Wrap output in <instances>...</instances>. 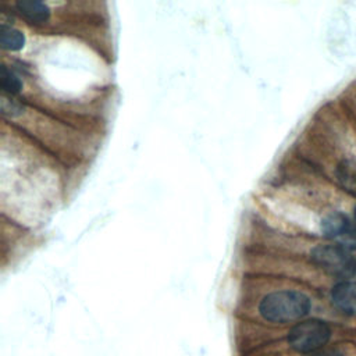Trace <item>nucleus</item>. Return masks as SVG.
Returning <instances> with one entry per match:
<instances>
[{"label": "nucleus", "instance_id": "obj_1", "mask_svg": "<svg viewBox=\"0 0 356 356\" xmlns=\"http://www.w3.org/2000/svg\"><path fill=\"white\" fill-rule=\"evenodd\" d=\"M310 310V299L298 291H278L267 295L260 303L261 316L274 323L302 318Z\"/></svg>", "mask_w": 356, "mask_h": 356}, {"label": "nucleus", "instance_id": "obj_2", "mask_svg": "<svg viewBox=\"0 0 356 356\" xmlns=\"http://www.w3.org/2000/svg\"><path fill=\"white\" fill-rule=\"evenodd\" d=\"M312 259L328 274L338 278H352L356 274V260L341 245H320L313 249Z\"/></svg>", "mask_w": 356, "mask_h": 356}, {"label": "nucleus", "instance_id": "obj_3", "mask_svg": "<svg viewBox=\"0 0 356 356\" xmlns=\"http://www.w3.org/2000/svg\"><path fill=\"white\" fill-rule=\"evenodd\" d=\"M331 337L330 327L321 320H306L296 324L288 335L289 345L298 352H312L321 348Z\"/></svg>", "mask_w": 356, "mask_h": 356}, {"label": "nucleus", "instance_id": "obj_4", "mask_svg": "<svg viewBox=\"0 0 356 356\" xmlns=\"http://www.w3.org/2000/svg\"><path fill=\"white\" fill-rule=\"evenodd\" d=\"M331 298L337 309L348 314H356V282L342 281L337 284L331 292Z\"/></svg>", "mask_w": 356, "mask_h": 356}, {"label": "nucleus", "instance_id": "obj_5", "mask_svg": "<svg viewBox=\"0 0 356 356\" xmlns=\"http://www.w3.org/2000/svg\"><path fill=\"white\" fill-rule=\"evenodd\" d=\"M352 227L353 225L350 224L348 217L342 213H332L327 216L321 222V231L324 236L331 239H335V238L342 239Z\"/></svg>", "mask_w": 356, "mask_h": 356}, {"label": "nucleus", "instance_id": "obj_6", "mask_svg": "<svg viewBox=\"0 0 356 356\" xmlns=\"http://www.w3.org/2000/svg\"><path fill=\"white\" fill-rule=\"evenodd\" d=\"M15 7L21 15H24L28 21L35 24L44 22L50 15L47 6L36 0H19L17 1Z\"/></svg>", "mask_w": 356, "mask_h": 356}, {"label": "nucleus", "instance_id": "obj_7", "mask_svg": "<svg viewBox=\"0 0 356 356\" xmlns=\"http://www.w3.org/2000/svg\"><path fill=\"white\" fill-rule=\"evenodd\" d=\"M25 43L22 32L11 26H1L0 29V44L6 50H19Z\"/></svg>", "mask_w": 356, "mask_h": 356}, {"label": "nucleus", "instance_id": "obj_8", "mask_svg": "<svg viewBox=\"0 0 356 356\" xmlns=\"http://www.w3.org/2000/svg\"><path fill=\"white\" fill-rule=\"evenodd\" d=\"M0 83H1L3 90L7 93H11V95L18 93L22 88L19 78L11 70H8L6 65H3L1 71H0Z\"/></svg>", "mask_w": 356, "mask_h": 356}, {"label": "nucleus", "instance_id": "obj_9", "mask_svg": "<svg viewBox=\"0 0 356 356\" xmlns=\"http://www.w3.org/2000/svg\"><path fill=\"white\" fill-rule=\"evenodd\" d=\"M314 356H345V355L341 353L339 350H325V352H320Z\"/></svg>", "mask_w": 356, "mask_h": 356}, {"label": "nucleus", "instance_id": "obj_10", "mask_svg": "<svg viewBox=\"0 0 356 356\" xmlns=\"http://www.w3.org/2000/svg\"><path fill=\"white\" fill-rule=\"evenodd\" d=\"M355 218H356V209H355Z\"/></svg>", "mask_w": 356, "mask_h": 356}]
</instances>
